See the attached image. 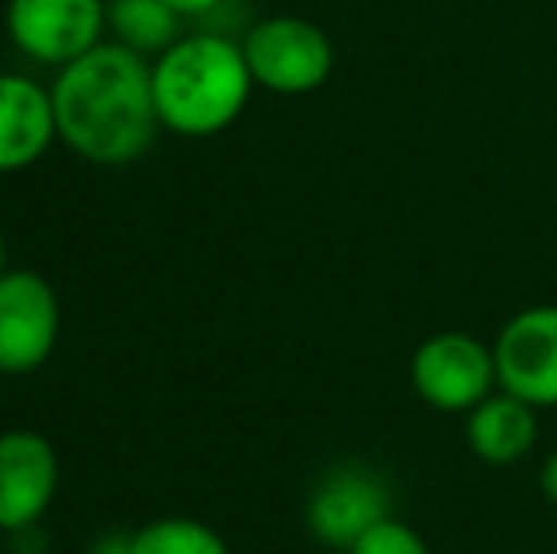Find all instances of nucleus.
<instances>
[{
    "label": "nucleus",
    "mask_w": 557,
    "mask_h": 554,
    "mask_svg": "<svg viewBox=\"0 0 557 554\" xmlns=\"http://www.w3.org/2000/svg\"><path fill=\"white\" fill-rule=\"evenodd\" d=\"M61 459L50 436L38 429L0 433V532L35 528L58 497Z\"/></svg>",
    "instance_id": "nucleus-9"
},
{
    "label": "nucleus",
    "mask_w": 557,
    "mask_h": 554,
    "mask_svg": "<svg viewBox=\"0 0 557 554\" xmlns=\"http://www.w3.org/2000/svg\"><path fill=\"white\" fill-rule=\"evenodd\" d=\"M497 387L520 395L535 410L557 407V304L523 308L493 342Z\"/></svg>",
    "instance_id": "nucleus-8"
},
{
    "label": "nucleus",
    "mask_w": 557,
    "mask_h": 554,
    "mask_svg": "<svg viewBox=\"0 0 557 554\" xmlns=\"http://www.w3.org/2000/svg\"><path fill=\"white\" fill-rule=\"evenodd\" d=\"M243 58L258 88L273 96H311L334 73V42L304 15H270L243 35Z\"/></svg>",
    "instance_id": "nucleus-3"
},
{
    "label": "nucleus",
    "mask_w": 557,
    "mask_h": 554,
    "mask_svg": "<svg viewBox=\"0 0 557 554\" xmlns=\"http://www.w3.org/2000/svg\"><path fill=\"white\" fill-rule=\"evenodd\" d=\"M61 300L38 270H4L0 278V377L38 372L58 349Z\"/></svg>",
    "instance_id": "nucleus-6"
},
{
    "label": "nucleus",
    "mask_w": 557,
    "mask_h": 554,
    "mask_svg": "<svg viewBox=\"0 0 557 554\" xmlns=\"http://www.w3.org/2000/svg\"><path fill=\"white\" fill-rule=\"evenodd\" d=\"M539 490H543V497L550 505H557V452H550L543 464V471H539Z\"/></svg>",
    "instance_id": "nucleus-17"
},
{
    "label": "nucleus",
    "mask_w": 557,
    "mask_h": 554,
    "mask_svg": "<svg viewBox=\"0 0 557 554\" xmlns=\"http://www.w3.org/2000/svg\"><path fill=\"white\" fill-rule=\"evenodd\" d=\"M58 140L96 168H129L160 137L152 61L122 42H99L50 84Z\"/></svg>",
    "instance_id": "nucleus-1"
},
{
    "label": "nucleus",
    "mask_w": 557,
    "mask_h": 554,
    "mask_svg": "<svg viewBox=\"0 0 557 554\" xmlns=\"http://www.w3.org/2000/svg\"><path fill=\"white\" fill-rule=\"evenodd\" d=\"M4 270H8L4 267V236H0V278H4Z\"/></svg>",
    "instance_id": "nucleus-18"
},
{
    "label": "nucleus",
    "mask_w": 557,
    "mask_h": 554,
    "mask_svg": "<svg viewBox=\"0 0 557 554\" xmlns=\"http://www.w3.org/2000/svg\"><path fill=\"white\" fill-rule=\"evenodd\" d=\"M410 380L421 403L441 415H470L485 395L497 392L493 346L467 331L429 334L410 361Z\"/></svg>",
    "instance_id": "nucleus-4"
},
{
    "label": "nucleus",
    "mask_w": 557,
    "mask_h": 554,
    "mask_svg": "<svg viewBox=\"0 0 557 554\" xmlns=\"http://www.w3.org/2000/svg\"><path fill=\"white\" fill-rule=\"evenodd\" d=\"M255 76L243 42L221 30H194L152 58V96L160 126L178 137H216L239 122Z\"/></svg>",
    "instance_id": "nucleus-2"
},
{
    "label": "nucleus",
    "mask_w": 557,
    "mask_h": 554,
    "mask_svg": "<svg viewBox=\"0 0 557 554\" xmlns=\"http://www.w3.org/2000/svg\"><path fill=\"white\" fill-rule=\"evenodd\" d=\"M345 554H433V551H429L425 535L418 528H410L406 520H398L391 513L375 528H368Z\"/></svg>",
    "instance_id": "nucleus-14"
},
{
    "label": "nucleus",
    "mask_w": 557,
    "mask_h": 554,
    "mask_svg": "<svg viewBox=\"0 0 557 554\" xmlns=\"http://www.w3.org/2000/svg\"><path fill=\"white\" fill-rule=\"evenodd\" d=\"M12 46L35 65L65 69L107 35V0H8Z\"/></svg>",
    "instance_id": "nucleus-5"
},
{
    "label": "nucleus",
    "mask_w": 557,
    "mask_h": 554,
    "mask_svg": "<svg viewBox=\"0 0 557 554\" xmlns=\"http://www.w3.org/2000/svg\"><path fill=\"white\" fill-rule=\"evenodd\" d=\"M133 554H232L213 525L194 517H160L133 532Z\"/></svg>",
    "instance_id": "nucleus-13"
},
{
    "label": "nucleus",
    "mask_w": 557,
    "mask_h": 554,
    "mask_svg": "<svg viewBox=\"0 0 557 554\" xmlns=\"http://www.w3.org/2000/svg\"><path fill=\"white\" fill-rule=\"evenodd\" d=\"M107 30L140 58H160L183 38V15L163 0H107Z\"/></svg>",
    "instance_id": "nucleus-12"
},
{
    "label": "nucleus",
    "mask_w": 557,
    "mask_h": 554,
    "mask_svg": "<svg viewBox=\"0 0 557 554\" xmlns=\"http://www.w3.org/2000/svg\"><path fill=\"white\" fill-rule=\"evenodd\" d=\"M539 418L535 407L523 403L520 395L497 387L485 395L474 410L467 415V444L482 464L490 467H512L535 448Z\"/></svg>",
    "instance_id": "nucleus-11"
},
{
    "label": "nucleus",
    "mask_w": 557,
    "mask_h": 554,
    "mask_svg": "<svg viewBox=\"0 0 557 554\" xmlns=\"http://www.w3.org/2000/svg\"><path fill=\"white\" fill-rule=\"evenodd\" d=\"M58 140L53 96L23 73H0V175L27 171Z\"/></svg>",
    "instance_id": "nucleus-10"
},
{
    "label": "nucleus",
    "mask_w": 557,
    "mask_h": 554,
    "mask_svg": "<svg viewBox=\"0 0 557 554\" xmlns=\"http://www.w3.org/2000/svg\"><path fill=\"white\" fill-rule=\"evenodd\" d=\"M383 517H391V487L380 471L360 464L331 467L311 487L304 505V525L311 540L331 551H349Z\"/></svg>",
    "instance_id": "nucleus-7"
},
{
    "label": "nucleus",
    "mask_w": 557,
    "mask_h": 554,
    "mask_svg": "<svg viewBox=\"0 0 557 554\" xmlns=\"http://www.w3.org/2000/svg\"><path fill=\"white\" fill-rule=\"evenodd\" d=\"M88 554H133V532H107L91 543Z\"/></svg>",
    "instance_id": "nucleus-16"
},
{
    "label": "nucleus",
    "mask_w": 557,
    "mask_h": 554,
    "mask_svg": "<svg viewBox=\"0 0 557 554\" xmlns=\"http://www.w3.org/2000/svg\"><path fill=\"white\" fill-rule=\"evenodd\" d=\"M168 8H175L183 20H209L216 8H224L227 0H163Z\"/></svg>",
    "instance_id": "nucleus-15"
}]
</instances>
